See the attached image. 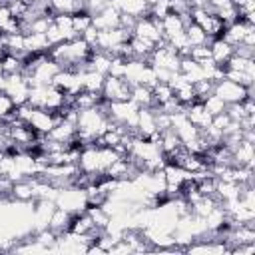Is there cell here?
Masks as SVG:
<instances>
[{
    "label": "cell",
    "mask_w": 255,
    "mask_h": 255,
    "mask_svg": "<svg viewBox=\"0 0 255 255\" xmlns=\"http://www.w3.org/2000/svg\"><path fill=\"white\" fill-rule=\"evenodd\" d=\"M120 10L118 8H114V6H106V8H102L98 14H94L92 16V26L96 28V30H114V28H118L120 26Z\"/></svg>",
    "instance_id": "8992f818"
},
{
    "label": "cell",
    "mask_w": 255,
    "mask_h": 255,
    "mask_svg": "<svg viewBox=\"0 0 255 255\" xmlns=\"http://www.w3.org/2000/svg\"><path fill=\"white\" fill-rule=\"evenodd\" d=\"M102 96L108 102H126L131 96V84H128L124 78L118 76H106L104 80V88H102Z\"/></svg>",
    "instance_id": "277c9868"
},
{
    "label": "cell",
    "mask_w": 255,
    "mask_h": 255,
    "mask_svg": "<svg viewBox=\"0 0 255 255\" xmlns=\"http://www.w3.org/2000/svg\"><path fill=\"white\" fill-rule=\"evenodd\" d=\"M189 58L193 60V62H197V64H203V62H207V60H211V48L205 44V46H193L191 50H189Z\"/></svg>",
    "instance_id": "cb8c5ba5"
},
{
    "label": "cell",
    "mask_w": 255,
    "mask_h": 255,
    "mask_svg": "<svg viewBox=\"0 0 255 255\" xmlns=\"http://www.w3.org/2000/svg\"><path fill=\"white\" fill-rule=\"evenodd\" d=\"M28 4H34V2H40V0H26Z\"/></svg>",
    "instance_id": "f1b7e54d"
},
{
    "label": "cell",
    "mask_w": 255,
    "mask_h": 255,
    "mask_svg": "<svg viewBox=\"0 0 255 255\" xmlns=\"http://www.w3.org/2000/svg\"><path fill=\"white\" fill-rule=\"evenodd\" d=\"M129 100L137 106V108H153V94H151V88L147 86H131V96Z\"/></svg>",
    "instance_id": "9a60e30c"
},
{
    "label": "cell",
    "mask_w": 255,
    "mask_h": 255,
    "mask_svg": "<svg viewBox=\"0 0 255 255\" xmlns=\"http://www.w3.org/2000/svg\"><path fill=\"white\" fill-rule=\"evenodd\" d=\"M70 219H72V213L56 205V209L52 211V217H50V221H48V227H50L54 233L62 235V233H66V231H68Z\"/></svg>",
    "instance_id": "8fae6325"
},
{
    "label": "cell",
    "mask_w": 255,
    "mask_h": 255,
    "mask_svg": "<svg viewBox=\"0 0 255 255\" xmlns=\"http://www.w3.org/2000/svg\"><path fill=\"white\" fill-rule=\"evenodd\" d=\"M183 114H185V118H187L195 128H199V129H205V128L211 124V118H213V116L203 108L201 102L187 104V106L183 108Z\"/></svg>",
    "instance_id": "52a82bcc"
},
{
    "label": "cell",
    "mask_w": 255,
    "mask_h": 255,
    "mask_svg": "<svg viewBox=\"0 0 255 255\" xmlns=\"http://www.w3.org/2000/svg\"><path fill=\"white\" fill-rule=\"evenodd\" d=\"M90 26H92V14H90L88 10L80 8V10H76V12L72 14V28H74V32H76L78 36H82V32L88 30Z\"/></svg>",
    "instance_id": "d6986e66"
},
{
    "label": "cell",
    "mask_w": 255,
    "mask_h": 255,
    "mask_svg": "<svg viewBox=\"0 0 255 255\" xmlns=\"http://www.w3.org/2000/svg\"><path fill=\"white\" fill-rule=\"evenodd\" d=\"M183 34H185V38H187V42H189V46L193 48V46H209L211 44V38L201 30V26H197V24H187L185 28H183Z\"/></svg>",
    "instance_id": "2e32d148"
},
{
    "label": "cell",
    "mask_w": 255,
    "mask_h": 255,
    "mask_svg": "<svg viewBox=\"0 0 255 255\" xmlns=\"http://www.w3.org/2000/svg\"><path fill=\"white\" fill-rule=\"evenodd\" d=\"M4 128H6V124H4V122H2V120H0V135H2V133H4Z\"/></svg>",
    "instance_id": "83f0119b"
},
{
    "label": "cell",
    "mask_w": 255,
    "mask_h": 255,
    "mask_svg": "<svg viewBox=\"0 0 255 255\" xmlns=\"http://www.w3.org/2000/svg\"><path fill=\"white\" fill-rule=\"evenodd\" d=\"M183 28H185V24H183L181 16H177V14H173V12H169L167 16L161 18V34H163L165 40H169L171 36L183 32Z\"/></svg>",
    "instance_id": "4fadbf2b"
},
{
    "label": "cell",
    "mask_w": 255,
    "mask_h": 255,
    "mask_svg": "<svg viewBox=\"0 0 255 255\" xmlns=\"http://www.w3.org/2000/svg\"><path fill=\"white\" fill-rule=\"evenodd\" d=\"M203 108L211 114V116H217V114H221V112H225V108H227V104L219 98V96H215V94H209V96H205L203 98Z\"/></svg>",
    "instance_id": "603a6c76"
},
{
    "label": "cell",
    "mask_w": 255,
    "mask_h": 255,
    "mask_svg": "<svg viewBox=\"0 0 255 255\" xmlns=\"http://www.w3.org/2000/svg\"><path fill=\"white\" fill-rule=\"evenodd\" d=\"M96 229L92 217L88 211H78V213H72V219H70V225H68V233H76V235H90L92 231Z\"/></svg>",
    "instance_id": "ba28073f"
},
{
    "label": "cell",
    "mask_w": 255,
    "mask_h": 255,
    "mask_svg": "<svg viewBox=\"0 0 255 255\" xmlns=\"http://www.w3.org/2000/svg\"><path fill=\"white\" fill-rule=\"evenodd\" d=\"M209 48H211V60H213L219 68H223L225 62L233 56V46L227 44L223 38H219V40H211ZM223 70H225V68H223Z\"/></svg>",
    "instance_id": "9c48e42d"
},
{
    "label": "cell",
    "mask_w": 255,
    "mask_h": 255,
    "mask_svg": "<svg viewBox=\"0 0 255 255\" xmlns=\"http://www.w3.org/2000/svg\"><path fill=\"white\" fill-rule=\"evenodd\" d=\"M58 122H60V118L56 116V112H50V110H44V108H34V114H32V118H30L28 124L40 135H46Z\"/></svg>",
    "instance_id": "5b68a950"
},
{
    "label": "cell",
    "mask_w": 255,
    "mask_h": 255,
    "mask_svg": "<svg viewBox=\"0 0 255 255\" xmlns=\"http://www.w3.org/2000/svg\"><path fill=\"white\" fill-rule=\"evenodd\" d=\"M86 211L90 213V217H92V221H94V225H96L98 229H106V227H108L112 215H110L104 207H86Z\"/></svg>",
    "instance_id": "7402d4cb"
},
{
    "label": "cell",
    "mask_w": 255,
    "mask_h": 255,
    "mask_svg": "<svg viewBox=\"0 0 255 255\" xmlns=\"http://www.w3.org/2000/svg\"><path fill=\"white\" fill-rule=\"evenodd\" d=\"M46 36H48V42H50V46H56V44H60V42H64V36H62V32L58 30V26L52 22V26L48 28V32H46Z\"/></svg>",
    "instance_id": "d4e9b609"
},
{
    "label": "cell",
    "mask_w": 255,
    "mask_h": 255,
    "mask_svg": "<svg viewBox=\"0 0 255 255\" xmlns=\"http://www.w3.org/2000/svg\"><path fill=\"white\" fill-rule=\"evenodd\" d=\"M104 80H106V76H104V74H98V72H94V70H84V72H80L82 90H88V92H102Z\"/></svg>",
    "instance_id": "5bb4252c"
},
{
    "label": "cell",
    "mask_w": 255,
    "mask_h": 255,
    "mask_svg": "<svg viewBox=\"0 0 255 255\" xmlns=\"http://www.w3.org/2000/svg\"><path fill=\"white\" fill-rule=\"evenodd\" d=\"M151 94H153V108H159L173 98V88L169 82H155V86L151 88Z\"/></svg>",
    "instance_id": "e0dca14e"
},
{
    "label": "cell",
    "mask_w": 255,
    "mask_h": 255,
    "mask_svg": "<svg viewBox=\"0 0 255 255\" xmlns=\"http://www.w3.org/2000/svg\"><path fill=\"white\" fill-rule=\"evenodd\" d=\"M14 118H16V104L10 100V96L0 92V120L2 122H12Z\"/></svg>",
    "instance_id": "44dd1931"
},
{
    "label": "cell",
    "mask_w": 255,
    "mask_h": 255,
    "mask_svg": "<svg viewBox=\"0 0 255 255\" xmlns=\"http://www.w3.org/2000/svg\"><path fill=\"white\" fill-rule=\"evenodd\" d=\"M2 56H4V50H2V48H0V60H2Z\"/></svg>",
    "instance_id": "f546056e"
},
{
    "label": "cell",
    "mask_w": 255,
    "mask_h": 255,
    "mask_svg": "<svg viewBox=\"0 0 255 255\" xmlns=\"http://www.w3.org/2000/svg\"><path fill=\"white\" fill-rule=\"evenodd\" d=\"M56 14H74L76 10L84 8V0H50Z\"/></svg>",
    "instance_id": "ffe728a7"
},
{
    "label": "cell",
    "mask_w": 255,
    "mask_h": 255,
    "mask_svg": "<svg viewBox=\"0 0 255 255\" xmlns=\"http://www.w3.org/2000/svg\"><path fill=\"white\" fill-rule=\"evenodd\" d=\"M213 94L219 96L225 104H239L245 98H253V86L251 88H245V86H241L237 82H231V80L223 78V80L215 82Z\"/></svg>",
    "instance_id": "7a4b0ae2"
},
{
    "label": "cell",
    "mask_w": 255,
    "mask_h": 255,
    "mask_svg": "<svg viewBox=\"0 0 255 255\" xmlns=\"http://www.w3.org/2000/svg\"><path fill=\"white\" fill-rule=\"evenodd\" d=\"M54 203H56L58 207L70 211V213H78V211H86L88 195H86V189L68 185V187L58 189V193H56V197H54Z\"/></svg>",
    "instance_id": "6da1fadb"
},
{
    "label": "cell",
    "mask_w": 255,
    "mask_h": 255,
    "mask_svg": "<svg viewBox=\"0 0 255 255\" xmlns=\"http://www.w3.org/2000/svg\"><path fill=\"white\" fill-rule=\"evenodd\" d=\"M231 4V0H207V6H209V12L213 14L215 10H219V8H225V6H229Z\"/></svg>",
    "instance_id": "4316f807"
},
{
    "label": "cell",
    "mask_w": 255,
    "mask_h": 255,
    "mask_svg": "<svg viewBox=\"0 0 255 255\" xmlns=\"http://www.w3.org/2000/svg\"><path fill=\"white\" fill-rule=\"evenodd\" d=\"M135 128H137L139 135H143V137H147V135L157 131L155 116H153L151 108H139V112H137V126Z\"/></svg>",
    "instance_id": "30bf717a"
},
{
    "label": "cell",
    "mask_w": 255,
    "mask_h": 255,
    "mask_svg": "<svg viewBox=\"0 0 255 255\" xmlns=\"http://www.w3.org/2000/svg\"><path fill=\"white\" fill-rule=\"evenodd\" d=\"M24 48H26V52H48L52 46H50L46 34L28 32V34H24Z\"/></svg>",
    "instance_id": "7c38bea8"
},
{
    "label": "cell",
    "mask_w": 255,
    "mask_h": 255,
    "mask_svg": "<svg viewBox=\"0 0 255 255\" xmlns=\"http://www.w3.org/2000/svg\"><path fill=\"white\" fill-rule=\"evenodd\" d=\"M82 38L92 46V48H96V40H98V30L94 28V26H90L88 30H84L82 32Z\"/></svg>",
    "instance_id": "484cf974"
},
{
    "label": "cell",
    "mask_w": 255,
    "mask_h": 255,
    "mask_svg": "<svg viewBox=\"0 0 255 255\" xmlns=\"http://www.w3.org/2000/svg\"><path fill=\"white\" fill-rule=\"evenodd\" d=\"M0 70L4 76H14V74H22V60L14 54H4L0 60Z\"/></svg>",
    "instance_id": "ac0fdd59"
},
{
    "label": "cell",
    "mask_w": 255,
    "mask_h": 255,
    "mask_svg": "<svg viewBox=\"0 0 255 255\" xmlns=\"http://www.w3.org/2000/svg\"><path fill=\"white\" fill-rule=\"evenodd\" d=\"M2 92L6 96H10V100L16 104V106H22L28 102V96H30V84L26 80L24 74H14V76H4L2 80Z\"/></svg>",
    "instance_id": "3957f363"
}]
</instances>
